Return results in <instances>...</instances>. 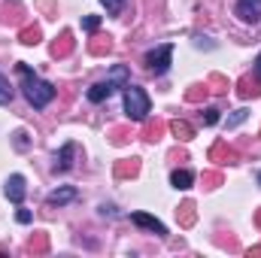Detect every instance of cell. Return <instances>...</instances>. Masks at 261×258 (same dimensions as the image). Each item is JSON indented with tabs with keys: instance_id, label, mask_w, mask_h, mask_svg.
<instances>
[{
	"instance_id": "6da1fadb",
	"label": "cell",
	"mask_w": 261,
	"mask_h": 258,
	"mask_svg": "<svg viewBox=\"0 0 261 258\" xmlns=\"http://www.w3.org/2000/svg\"><path fill=\"white\" fill-rule=\"evenodd\" d=\"M18 70V76H21V91H24V100L34 107V110H46L52 100H55V85L52 82H46V79H40L34 70L28 64H15Z\"/></svg>"
},
{
	"instance_id": "7a4b0ae2",
	"label": "cell",
	"mask_w": 261,
	"mask_h": 258,
	"mask_svg": "<svg viewBox=\"0 0 261 258\" xmlns=\"http://www.w3.org/2000/svg\"><path fill=\"white\" fill-rule=\"evenodd\" d=\"M130 82V73H128V67L125 64H116L113 70H110V76L103 79V82H94L91 88H88V100L91 104H103L107 97H113L119 88H125Z\"/></svg>"
},
{
	"instance_id": "3957f363",
	"label": "cell",
	"mask_w": 261,
	"mask_h": 258,
	"mask_svg": "<svg viewBox=\"0 0 261 258\" xmlns=\"http://www.w3.org/2000/svg\"><path fill=\"white\" fill-rule=\"evenodd\" d=\"M149 94L140 88V85H125V116L130 122H146L149 119Z\"/></svg>"
},
{
	"instance_id": "277c9868",
	"label": "cell",
	"mask_w": 261,
	"mask_h": 258,
	"mask_svg": "<svg viewBox=\"0 0 261 258\" xmlns=\"http://www.w3.org/2000/svg\"><path fill=\"white\" fill-rule=\"evenodd\" d=\"M170 61H173V46L170 43H161V46H155L149 55H146V70L149 73H155V76H164L167 70H170Z\"/></svg>"
},
{
	"instance_id": "5b68a950",
	"label": "cell",
	"mask_w": 261,
	"mask_h": 258,
	"mask_svg": "<svg viewBox=\"0 0 261 258\" xmlns=\"http://www.w3.org/2000/svg\"><path fill=\"white\" fill-rule=\"evenodd\" d=\"M234 12H237L240 21H246V24H258L261 21V0H237Z\"/></svg>"
},
{
	"instance_id": "8992f818",
	"label": "cell",
	"mask_w": 261,
	"mask_h": 258,
	"mask_svg": "<svg viewBox=\"0 0 261 258\" xmlns=\"http://www.w3.org/2000/svg\"><path fill=\"white\" fill-rule=\"evenodd\" d=\"M210 161H219V164H237V161H240V152H234L225 140H216L213 149H210Z\"/></svg>"
},
{
	"instance_id": "52a82bcc",
	"label": "cell",
	"mask_w": 261,
	"mask_h": 258,
	"mask_svg": "<svg viewBox=\"0 0 261 258\" xmlns=\"http://www.w3.org/2000/svg\"><path fill=\"white\" fill-rule=\"evenodd\" d=\"M73 49H76V40H73V34H70V31H61V34L55 37V43L49 46V55H52V58H67Z\"/></svg>"
},
{
	"instance_id": "ba28073f",
	"label": "cell",
	"mask_w": 261,
	"mask_h": 258,
	"mask_svg": "<svg viewBox=\"0 0 261 258\" xmlns=\"http://www.w3.org/2000/svg\"><path fill=\"white\" fill-rule=\"evenodd\" d=\"M130 222H134V225H140V228H146V231H152V234H158V237H167L164 222H158V219H155V216H149V213H130Z\"/></svg>"
},
{
	"instance_id": "9c48e42d",
	"label": "cell",
	"mask_w": 261,
	"mask_h": 258,
	"mask_svg": "<svg viewBox=\"0 0 261 258\" xmlns=\"http://www.w3.org/2000/svg\"><path fill=\"white\" fill-rule=\"evenodd\" d=\"M24 192H28L24 176H21V173H12V176L6 179V197H9L12 203H21V200H24Z\"/></svg>"
},
{
	"instance_id": "30bf717a",
	"label": "cell",
	"mask_w": 261,
	"mask_h": 258,
	"mask_svg": "<svg viewBox=\"0 0 261 258\" xmlns=\"http://www.w3.org/2000/svg\"><path fill=\"white\" fill-rule=\"evenodd\" d=\"M73 155H76V146L73 143H64L61 152L55 155V173H67L73 167Z\"/></svg>"
},
{
	"instance_id": "8fae6325",
	"label": "cell",
	"mask_w": 261,
	"mask_h": 258,
	"mask_svg": "<svg viewBox=\"0 0 261 258\" xmlns=\"http://www.w3.org/2000/svg\"><path fill=\"white\" fill-rule=\"evenodd\" d=\"M237 94H240L243 100H249V97H261V79L243 76V79L237 82Z\"/></svg>"
},
{
	"instance_id": "7c38bea8",
	"label": "cell",
	"mask_w": 261,
	"mask_h": 258,
	"mask_svg": "<svg viewBox=\"0 0 261 258\" xmlns=\"http://www.w3.org/2000/svg\"><path fill=\"white\" fill-rule=\"evenodd\" d=\"M176 222L182 225V228H192L197 222V210H195V200H182L179 203V210H176Z\"/></svg>"
},
{
	"instance_id": "4fadbf2b",
	"label": "cell",
	"mask_w": 261,
	"mask_h": 258,
	"mask_svg": "<svg viewBox=\"0 0 261 258\" xmlns=\"http://www.w3.org/2000/svg\"><path fill=\"white\" fill-rule=\"evenodd\" d=\"M116 179H128V176H137L140 173V158H122L116 161Z\"/></svg>"
},
{
	"instance_id": "5bb4252c",
	"label": "cell",
	"mask_w": 261,
	"mask_h": 258,
	"mask_svg": "<svg viewBox=\"0 0 261 258\" xmlns=\"http://www.w3.org/2000/svg\"><path fill=\"white\" fill-rule=\"evenodd\" d=\"M70 200H76V189H73V186H61V189H55V192L46 197L49 207H64Z\"/></svg>"
},
{
	"instance_id": "9a60e30c",
	"label": "cell",
	"mask_w": 261,
	"mask_h": 258,
	"mask_svg": "<svg viewBox=\"0 0 261 258\" xmlns=\"http://www.w3.org/2000/svg\"><path fill=\"white\" fill-rule=\"evenodd\" d=\"M167 128H170V134H173V137H176L179 143H189V140L195 137V128H192V125H189L186 119H173V122H170Z\"/></svg>"
},
{
	"instance_id": "2e32d148",
	"label": "cell",
	"mask_w": 261,
	"mask_h": 258,
	"mask_svg": "<svg viewBox=\"0 0 261 258\" xmlns=\"http://www.w3.org/2000/svg\"><path fill=\"white\" fill-rule=\"evenodd\" d=\"M28 252H31V255H46V252H49V234L37 231V234L28 240Z\"/></svg>"
},
{
	"instance_id": "e0dca14e",
	"label": "cell",
	"mask_w": 261,
	"mask_h": 258,
	"mask_svg": "<svg viewBox=\"0 0 261 258\" xmlns=\"http://www.w3.org/2000/svg\"><path fill=\"white\" fill-rule=\"evenodd\" d=\"M192 183H195V173H192V170H173V173H170V186L179 189V192L192 189Z\"/></svg>"
},
{
	"instance_id": "ac0fdd59",
	"label": "cell",
	"mask_w": 261,
	"mask_h": 258,
	"mask_svg": "<svg viewBox=\"0 0 261 258\" xmlns=\"http://www.w3.org/2000/svg\"><path fill=\"white\" fill-rule=\"evenodd\" d=\"M110 49H113V37H91V43H88V52H91L94 58L107 55Z\"/></svg>"
},
{
	"instance_id": "d6986e66",
	"label": "cell",
	"mask_w": 261,
	"mask_h": 258,
	"mask_svg": "<svg viewBox=\"0 0 261 258\" xmlns=\"http://www.w3.org/2000/svg\"><path fill=\"white\" fill-rule=\"evenodd\" d=\"M40 37H43V34H40V28H37V24H28V28H21V31H18V43H24V46H37V43H40Z\"/></svg>"
},
{
	"instance_id": "ffe728a7",
	"label": "cell",
	"mask_w": 261,
	"mask_h": 258,
	"mask_svg": "<svg viewBox=\"0 0 261 258\" xmlns=\"http://www.w3.org/2000/svg\"><path fill=\"white\" fill-rule=\"evenodd\" d=\"M206 94H210V85H206V82H197V85H192V88L186 91V100H189V104H203Z\"/></svg>"
},
{
	"instance_id": "44dd1931",
	"label": "cell",
	"mask_w": 261,
	"mask_h": 258,
	"mask_svg": "<svg viewBox=\"0 0 261 258\" xmlns=\"http://www.w3.org/2000/svg\"><path fill=\"white\" fill-rule=\"evenodd\" d=\"M206 85H210V91H216V94H228V79L222 76V73H210V79H206Z\"/></svg>"
},
{
	"instance_id": "7402d4cb",
	"label": "cell",
	"mask_w": 261,
	"mask_h": 258,
	"mask_svg": "<svg viewBox=\"0 0 261 258\" xmlns=\"http://www.w3.org/2000/svg\"><path fill=\"white\" fill-rule=\"evenodd\" d=\"M164 128H167L164 122H149V125H146V131H143V137H146L149 143H155V140L164 134Z\"/></svg>"
},
{
	"instance_id": "603a6c76",
	"label": "cell",
	"mask_w": 261,
	"mask_h": 258,
	"mask_svg": "<svg viewBox=\"0 0 261 258\" xmlns=\"http://www.w3.org/2000/svg\"><path fill=\"white\" fill-rule=\"evenodd\" d=\"M246 119H249V110H237V113H231V116H228V122H225V125H228V128H237V125H243Z\"/></svg>"
},
{
	"instance_id": "cb8c5ba5",
	"label": "cell",
	"mask_w": 261,
	"mask_h": 258,
	"mask_svg": "<svg viewBox=\"0 0 261 258\" xmlns=\"http://www.w3.org/2000/svg\"><path fill=\"white\" fill-rule=\"evenodd\" d=\"M12 100V88H9V82H6V76L0 73V107H6Z\"/></svg>"
},
{
	"instance_id": "d4e9b609",
	"label": "cell",
	"mask_w": 261,
	"mask_h": 258,
	"mask_svg": "<svg viewBox=\"0 0 261 258\" xmlns=\"http://www.w3.org/2000/svg\"><path fill=\"white\" fill-rule=\"evenodd\" d=\"M82 28H85L88 34H94V31L100 28V15H85V18H82Z\"/></svg>"
},
{
	"instance_id": "484cf974",
	"label": "cell",
	"mask_w": 261,
	"mask_h": 258,
	"mask_svg": "<svg viewBox=\"0 0 261 258\" xmlns=\"http://www.w3.org/2000/svg\"><path fill=\"white\" fill-rule=\"evenodd\" d=\"M200 119H203V125H216V122H219V110H216V107H206V110L200 113Z\"/></svg>"
},
{
	"instance_id": "4316f807",
	"label": "cell",
	"mask_w": 261,
	"mask_h": 258,
	"mask_svg": "<svg viewBox=\"0 0 261 258\" xmlns=\"http://www.w3.org/2000/svg\"><path fill=\"white\" fill-rule=\"evenodd\" d=\"M122 6H125V0H103V9H107L110 15H119Z\"/></svg>"
},
{
	"instance_id": "83f0119b",
	"label": "cell",
	"mask_w": 261,
	"mask_h": 258,
	"mask_svg": "<svg viewBox=\"0 0 261 258\" xmlns=\"http://www.w3.org/2000/svg\"><path fill=\"white\" fill-rule=\"evenodd\" d=\"M219 183H222V176H219V173H213V170H206V173H203V186H206V189H216Z\"/></svg>"
},
{
	"instance_id": "f1b7e54d",
	"label": "cell",
	"mask_w": 261,
	"mask_h": 258,
	"mask_svg": "<svg viewBox=\"0 0 261 258\" xmlns=\"http://www.w3.org/2000/svg\"><path fill=\"white\" fill-rule=\"evenodd\" d=\"M12 137H15V146L18 149H28V131H15Z\"/></svg>"
},
{
	"instance_id": "f546056e",
	"label": "cell",
	"mask_w": 261,
	"mask_h": 258,
	"mask_svg": "<svg viewBox=\"0 0 261 258\" xmlns=\"http://www.w3.org/2000/svg\"><path fill=\"white\" fill-rule=\"evenodd\" d=\"M15 219H18L21 225H28V222H31L34 216H31V210H18V213H15Z\"/></svg>"
},
{
	"instance_id": "4dcf8cb0",
	"label": "cell",
	"mask_w": 261,
	"mask_h": 258,
	"mask_svg": "<svg viewBox=\"0 0 261 258\" xmlns=\"http://www.w3.org/2000/svg\"><path fill=\"white\" fill-rule=\"evenodd\" d=\"M100 213H103V216H116V207H110V203H103V207H100Z\"/></svg>"
},
{
	"instance_id": "1f68e13d",
	"label": "cell",
	"mask_w": 261,
	"mask_h": 258,
	"mask_svg": "<svg viewBox=\"0 0 261 258\" xmlns=\"http://www.w3.org/2000/svg\"><path fill=\"white\" fill-rule=\"evenodd\" d=\"M255 76L261 79V52H258V58H255Z\"/></svg>"
},
{
	"instance_id": "d6a6232c",
	"label": "cell",
	"mask_w": 261,
	"mask_h": 258,
	"mask_svg": "<svg viewBox=\"0 0 261 258\" xmlns=\"http://www.w3.org/2000/svg\"><path fill=\"white\" fill-rule=\"evenodd\" d=\"M255 225H258V228H261V210H258V213H255Z\"/></svg>"
},
{
	"instance_id": "836d02e7",
	"label": "cell",
	"mask_w": 261,
	"mask_h": 258,
	"mask_svg": "<svg viewBox=\"0 0 261 258\" xmlns=\"http://www.w3.org/2000/svg\"><path fill=\"white\" fill-rule=\"evenodd\" d=\"M258 186H261V173H258Z\"/></svg>"
}]
</instances>
